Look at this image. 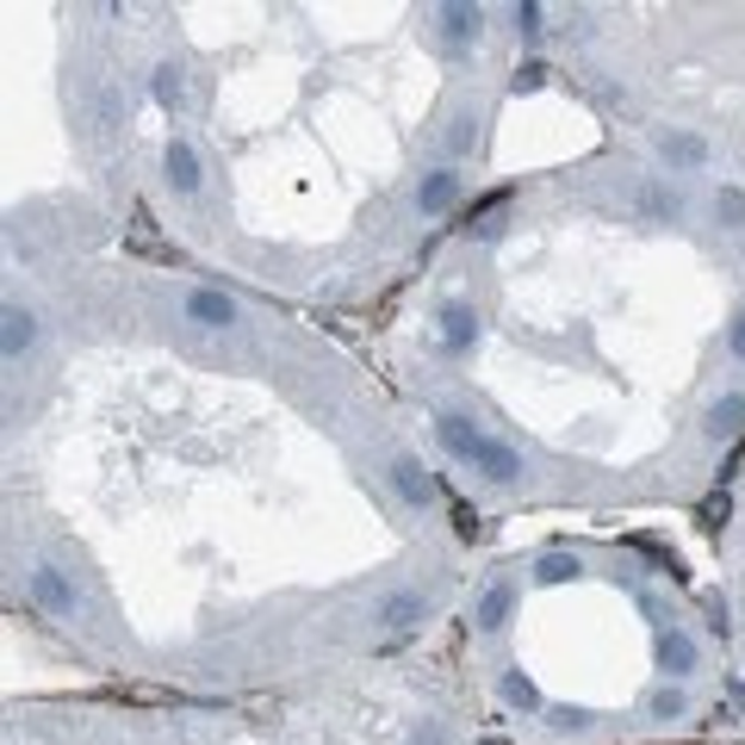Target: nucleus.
Listing matches in <instances>:
<instances>
[{"instance_id": "f257e3e1", "label": "nucleus", "mask_w": 745, "mask_h": 745, "mask_svg": "<svg viewBox=\"0 0 745 745\" xmlns=\"http://www.w3.org/2000/svg\"><path fill=\"white\" fill-rule=\"evenodd\" d=\"M435 435H441V447H447V454L466 459V466H478V473L491 478V485H516V478H522L516 447H503V441L478 435L466 417H441V422H435Z\"/></svg>"}, {"instance_id": "f03ea898", "label": "nucleus", "mask_w": 745, "mask_h": 745, "mask_svg": "<svg viewBox=\"0 0 745 745\" xmlns=\"http://www.w3.org/2000/svg\"><path fill=\"white\" fill-rule=\"evenodd\" d=\"M32 603H38L44 615H75V591H69V578H62L57 566H38V572H32Z\"/></svg>"}, {"instance_id": "7ed1b4c3", "label": "nucleus", "mask_w": 745, "mask_h": 745, "mask_svg": "<svg viewBox=\"0 0 745 745\" xmlns=\"http://www.w3.org/2000/svg\"><path fill=\"white\" fill-rule=\"evenodd\" d=\"M392 491H398L410 510H422V503H435V478L422 473V459H392Z\"/></svg>"}, {"instance_id": "20e7f679", "label": "nucleus", "mask_w": 745, "mask_h": 745, "mask_svg": "<svg viewBox=\"0 0 745 745\" xmlns=\"http://www.w3.org/2000/svg\"><path fill=\"white\" fill-rule=\"evenodd\" d=\"M473 342H478V311L473 305H447L441 311V348H447V354H466Z\"/></svg>"}, {"instance_id": "39448f33", "label": "nucleus", "mask_w": 745, "mask_h": 745, "mask_svg": "<svg viewBox=\"0 0 745 745\" xmlns=\"http://www.w3.org/2000/svg\"><path fill=\"white\" fill-rule=\"evenodd\" d=\"M0 348H7V361H20L38 348V317L25 305H7V329H0Z\"/></svg>"}, {"instance_id": "423d86ee", "label": "nucleus", "mask_w": 745, "mask_h": 745, "mask_svg": "<svg viewBox=\"0 0 745 745\" xmlns=\"http://www.w3.org/2000/svg\"><path fill=\"white\" fill-rule=\"evenodd\" d=\"M659 671H665V677H689V671H696V640H689L684 628L659 633Z\"/></svg>"}, {"instance_id": "0eeeda50", "label": "nucleus", "mask_w": 745, "mask_h": 745, "mask_svg": "<svg viewBox=\"0 0 745 745\" xmlns=\"http://www.w3.org/2000/svg\"><path fill=\"white\" fill-rule=\"evenodd\" d=\"M510 609H516V584L510 578H497V584H485V596H478V628L497 633L503 621H510Z\"/></svg>"}, {"instance_id": "6e6552de", "label": "nucleus", "mask_w": 745, "mask_h": 745, "mask_svg": "<svg viewBox=\"0 0 745 745\" xmlns=\"http://www.w3.org/2000/svg\"><path fill=\"white\" fill-rule=\"evenodd\" d=\"M162 168H168V187L174 193H199V155H193V143H181V137H174L168 155H162Z\"/></svg>"}, {"instance_id": "1a4fd4ad", "label": "nucleus", "mask_w": 745, "mask_h": 745, "mask_svg": "<svg viewBox=\"0 0 745 745\" xmlns=\"http://www.w3.org/2000/svg\"><path fill=\"white\" fill-rule=\"evenodd\" d=\"M454 199H459V174H454V168L422 174V187H417V206H422V211H447Z\"/></svg>"}, {"instance_id": "9d476101", "label": "nucleus", "mask_w": 745, "mask_h": 745, "mask_svg": "<svg viewBox=\"0 0 745 745\" xmlns=\"http://www.w3.org/2000/svg\"><path fill=\"white\" fill-rule=\"evenodd\" d=\"M187 317H193V324H206V329H224V324H236V305H230L224 292H193Z\"/></svg>"}, {"instance_id": "9b49d317", "label": "nucleus", "mask_w": 745, "mask_h": 745, "mask_svg": "<svg viewBox=\"0 0 745 745\" xmlns=\"http://www.w3.org/2000/svg\"><path fill=\"white\" fill-rule=\"evenodd\" d=\"M659 155H665L671 168H702V162H708V143H702L696 131H671L665 143H659Z\"/></svg>"}, {"instance_id": "f8f14e48", "label": "nucleus", "mask_w": 745, "mask_h": 745, "mask_svg": "<svg viewBox=\"0 0 745 745\" xmlns=\"http://www.w3.org/2000/svg\"><path fill=\"white\" fill-rule=\"evenodd\" d=\"M380 621H385V628H417V621H422V591H392V596H385V603H380Z\"/></svg>"}, {"instance_id": "ddd939ff", "label": "nucleus", "mask_w": 745, "mask_h": 745, "mask_svg": "<svg viewBox=\"0 0 745 745\" xmlns=\"http://www.w3.org/2000/svg\"><path fill=\"white\" fill-rule=\"evenodd\" d=\"M740 429H745V398H740V392H726V398L708 404V435H714V441L740 435Z\"/></svg>"}, {"instance_id": "4468645a", "label": "nucleus", "mask_w": 745, "mask_h": 745, "mask_svg": "<svg viewBox=\"0 0 745 745\" xmlns=\"http://www.w3.org/2000/svg\"><path fill=\"white\" fill-rule=\"evenodd\" d=\"M441 32H447V44H473L478 38V7H441Z\"/></svg>"}, {"instance_id": "2eb2a0df", "label": "nucleus", "mask_w": 745, "mask_h": 745, "mask_svg": "<svg viewBox=\"0 0 745 745\" xmlns=\"http://www.w3.org/2000/svg\"><path fill=\"white\" fill-rule=\"evenodd\" d=\"M584 566H578L572 554H540L535 559V584H566V578H578Z\"/></svg>"}, {"instance_id": "dca6fc26", "label": "nucleus", "mask_w": 745, "mask_h": 745, "mask_svg": "<svg viewBox=\"0 0 745 745\" xmlns=\"http://www.w3.org/2000/svg\"><path fill=\"white\" fill-rule=\"evenodd\" d=\"M503 702H510V708H540L535 677H522V671H503Z\"/></svg>"}, {"instance_id": "f3484780", "label": "nucleus", "mask_w": 745, "mask_h": 745, "mask_svg": "<svg viewBox=\"0 0 745 745\" xmlns=\"http://www.w3.org/2000/svg\"><path fill=\"white\" fill-rule=\"evenodd\" d=\"M647 708L659 714V721H684V714H689V696L665 684V689H652V702H647Z\"/></svg>"}, {"instance_id": "a211bd4d", "label": "nucleus", "mask_w": 745, "mask_h": 745, "mask_svg": "<svg viewBox=\"0 0 745 745\" xmlns=\"http://www.w3.org/2000/svg\"><path fill=\"white\" fill-rule=\"evenodd\" d=\"M640 206H647L652 218H684V199H677L671 187H647L640 193Z\"/></svg>"}, {"instance_id": "6ab92c4d", "label": "nucleus", "mask_w": 745, "mask_h": 745, "mask_svg": "<svg viewBox=\"0 0 745 745\" xmlns=\"http://www.w3.org/2000/svg\"><path fill=\"white\" fill-rule=\"evenodd\" d=\"M714 218L740 230V224H745V193H740V187H721V193H714Z\"/></svg>"}, {"instance_id": "aec40b11", "label": "nucleus", "mask_w": 745, "mask_h": 745, "mask_svg": "<svg viewBox=\"0 0 745 745\" xmlns=\"http://www.w3.org/2000/svg\"><path fill=\"white\" fill-rule=\"evenodd\" d=\"M155 100H162V106H181V100H187V88H181V69H155Z\"/></svg>"}, {"instance_id": "412c9836", "label": "nucleus", "mask_w": 745, "mask_h": 745, "mask_svg": "<svg viewBox=\"0 0 745 745\" xmlns=\"http://www.w3.org/2000/svg\"><path fill=\"white\" fill-rule=\"evenodd\" d=\"M547 75H554L547 62H522V69H516V94H540V88H547Z\"/></svg>"}, {"instance_id": "4be33fe9", "label": "nucleus", "mask_w": 745, "mask_h": 745, "mask_svg": "<svg viewBox=\"0 0 745 745\" xmlns=\"http://www.w3.org/2000/svg\"><path fill=\"white\" fill-rule=\"evenodd\" d=\"M516 32L522 38H540V7H516Z\"/></svg>"}, {"instance_id": "5701e85b", "label": "nucleus", "mask_w": 745, "mask_h": 745, "mask_svg": "<svg viewBox=\"0 0 745 745\" xmlns=\"http://www.w3.org/2000/svg\"><path fill=\"white\" fill-rule=\"evenodd\" d=\"M726 348L745 361V311H733V324H726Z\"/></svg>"}, {"instance_id": "b1692460", "label": "nucleus", "mask_w": 745, "mask_h": 745, "mask_svg": "<svg viewBox=\"0 0 745 745\" xmlns=\"http://www.w3.org/2000/svg\"><path fill=\"white\" fill-rule=\"evenodd\" d=\"M466 143H473V118H459V125H454V131H447V150H466Z\"/></svg>"}, {"instance_id": "393cba45", "label": "nucleus", "mask_w": 745, "mask_h": 745, "mask_svg": "<svg viewBox=\"0 0 745 745\" xmlns=\"http://www.w3.org/2000/svg\"><path fill=\"white\" fill-rule=\"evenodd\" d=\"M554 726H559V733H566V726H591V714H584V708H559Z\"/></svg>"}, {"instance_id": "a878e982", "label": "nucleus", "mask_w": 745, "mask_h": 745, "mask_svg": "<svg viewBox=\"0 0 745 745\" xmlns=\"http://www.w3.org/2000/svg\"><path fill=\"white\" fill-rule=\"evenodd\" d=\"M410 745H447V740H441V726H417V733H410Z\"/></svg>"}]
</instances>
